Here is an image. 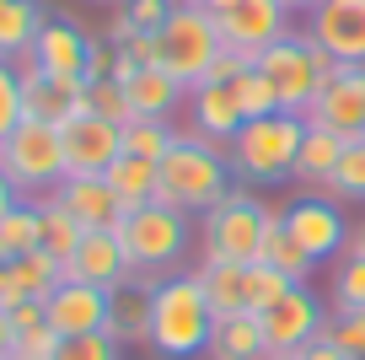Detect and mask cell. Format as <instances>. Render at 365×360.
Wrapping results in <instances>:
<instances>
[{
    "label": "cell",
    "mask_w": 365,
    "mask_h": 360,
    "mask_svg": "<svg viewBox=\"0 0 365 360\" xmlns=\"http://www.w3.org/2000/svg\"><path fill=\"white\" fill-rule=\"evenodd\" d=\"M231 189H237V178H231L226 151L199 140L194 129H182L172 151L156 161V204H172L182 215H210Z\"/></svg>",
    "instance_id": "6da1fadb"
},
{
    "label": "cell",
    "mask_w": 365,
    "mask_h": 360,
    "mask_svg": "<svg viewBox=\"0 0 365 360\" xmlns=\"http://www.w3.org/2000/svg\"><path fill=\"white\" fill-rule=\"evenodd\" d=\"M215 312L199 285V274H167L150 291V349L161 360H194L210 349Z\"/></svg>",
    "instance_id": "7a4b0ae2"
},
{
    "label": "cell",
    "mask_w": 365,
    "mask_h": 360,
    "mask_svg": "<svg viewBox=\"0 0 365 360\" xmlns=\"http://www.w3.org/2000/svg\"><path fill=\"white\" fill-rule=\"evenodd\" d=\"M307 140V119L301 113H269V119H247L237 129V140L226 146V161H231V178L237 183H285L296 178V151Z\"/></svg>",
    "instance_id": "3957f363"
},
{
    "label": "cell",
    "mask_w": 365,
    "mask_h": 360,
    "mask_svg": "<svg viewBox=\"0 0 365 360\" xmlns=\"http://www.w3.org/2000/svg\"><path fill=\"white\" fill-rule=\"evenodd\" d=\"M0 172H6V183L16 189V199H48V194L70 178L59 124L22 119L11 135L0 140Z\"/></svg>",
    "instance_id": "277c9868"
},
{
    "label": "cell",
    "mask_w": 365,
    "mask_h": 360,
    "mask_svg": "<svg viewBox=\"0 0 365 360\" xmlns=\"http://www.w3.org/2000/svg\"><path fill=\"white\" fill-rule=\"evenodd\" d=\"M285 210L263 204L258 194L247 189H231L215 210L199 221V242H205V259H220V264H258L263 259V236L269 226L279 221Z\"/></svg>",
    "instance_id": "5b68a950"
},
{
    "label": "cell",
    "mask_w": 365,
    "mask_h": 360,
    "mask_svg": "<svg viewBox=\"0 0 365 360\" xmlns=\"http://www.w3.org/2000/svg\"><path fill=\"white\" fill-rule=\"evenodd\" d=\"M258 70L269 76V86H274V97H279V108L307 119V108L317 102L322 81L339 70V59H333L328 49L312 44V33H296V27H290L279 44H269V49L258 54Z\"/></svg>",
    "instance_id": "8992f818"
},
{
    "label": "cell",
    "mask_w": 365,
    "mask_h": 360,
    "mask_svg": "<svg viewBox=\"0 0 365 360\" xmlns=\"http://www.w3.org/2000/svg\"><path fill=\"white\" fill-rule=\"evenodd\" d=\"M118 242H124L135 274H156L161 280V269L182 264V253L194 242V221L182 210H172V204H140V210H129L118 221Z\"/></svg>",
    "instance_id": "52a82bcc"
},
{
    "label": "cell",
    "mask_w": 365,
    "mask_h": 360,
    "mask_svg": "<svg viewBox=\"0 0 365 360\" xmlns=\"http://www.w3.org/2000/svg\"><path fill=\"white\" fill-rule=\"evenodd\" d=\"M220 49L226 44H220L215 16L199 11V6H178V11L156 27V65L167 70L172 81H182L188 91L210 76V65L220 59Z\"/></svg>",
    "instance_id": "ba28073f"
},
{
    "label": "cell",
    "mask_w": 365,
    "mask_h": 360,
    "mask_svg": "<svg viewBox=\"0 0 365 360\" xmlns=\"http://www.w3.org/2000/svg\"><path fill=\"white\" fill-rule=\"evenodd\" d=\"M59 140H65L70 178H103L124 156V124H113L103 113H76L70 124H59Z\"/></svg>",
    "instance_id": "9c48e42d"
},
{
    "label": "cell",
    "mask_w": 365,
    "mask_h": 360,
    "mask_svg": "<svg viewBox=\"0 0 365 360\" xmlns=\"http://www.w3.org/2000/svg\"><path fill=\"white\" fill-rule=\"evenodd\" d=\"M215 27H220V44H226L231 54H242L247 65H258L263 49L290 33V11L279 0H237L231 11L215 16Z\"/></svg>",
    "instance_id": "30bf717a"
},
{
    "label": "cell",
    "mask_w": 365,
    "mask_h": 360,
    "mask_svg": "<svg viewBox=\"0 0 365 360\" xmlns=\"http://www.w3.org/2000/svg\"><path fill=\"white\" fill-rule=\"evenodd\" d=\"M258 323H263V344H269V355H301V349L322 334L328 317H322V301L307 291V285H290L274 306L258 312Z\"/></svg>",
    "instance_id": "8fae6325"
},
{
    "label": "cell",
    "mask_w": 365,
    "mask_h": 360,
    "mask_svg": "<svg viewBox=\"0 0 365 360\" xmlns=\"http://www.w3.org/2000/svg\"><path fill=\"white\" fill-rule=\"evenodd\" d=\"M312 129H333L339 140H360L365 135V65H339L322 81L317 102L307 108Z\"/></svg>",
    "instance_id": "7c38bea8"
},
{
    "label": "cell",
    "mask_w": 365,
    "mask_h": 360,
    "mask_svg": "<svg viewBox=\"0 0 365 360\" xmlns=\"http://www.w3.org/2000/svg\"><path fill=\"white\" fill-rule=\"evenodd\" d=\"M108 306H113V291L86 285V280H59V291L43 301V312L59 339H81V334H108Z\"/></svg>",
    "instance_id": "4fadbf2b"
},
{
    "label": "cell",
    "mask_w": 365,
    "mask_h": 360,
    "mask_svg": "<svg viewBox=\"0 0 365 360\" xmlns=\"http://www.w3.org/2000/svg\"><path fill=\"white\" fill-rule=\"evenodd\" d=\"M307 33L339 65H365V0H322L307 11Z\"/></svg>",
    "instance_id": "5bb4252c"
},
{
    "label": "cell",
    "mask_w": 365,
    "mask_h": 360,
    "mask_svg": "<svg viewBox=\"0 0 365 360\" xmlns=\"http://www.w3.org/2000/svg\"><path fill=\"white\" fill-rule=\"evenodd\" d=\"M22 76V119H43V124H70L76 113H86V81L48 76L38 65H16Z\"/></svg>",
    "instance_id": "9a60e30c"
},
{
    "label": "cell",
    "mask_w": 365,
    "mask_h": 360,
    "mask_svg": "<svg viewBox=\"0 0 365 360\" xmlns=\"http://www.w3.org/2000/svg\"><path fill=\"white\" fill-rule=\"evenodd\" d=\"M285 231L312 253V264H322V259H333L339 248H349V226H344L339 204L322 199V194H307V199L285 204Z\"/></svg>",
    "instance_id": "2e32d148"
},
{
    "label": "cell",
    "mask_w": 365,
    "mask_h": 360,
    "mask_svg": "<svg viewBox=\"0 0 365 360\" xmlns=\"http://www.w3.org/2000/svg\"><path fill=\"white\" fill-rule=\"evenodd\" d=\"M86 59H91V38L81 33L76 22H65V16H48L38 44H33V54H27V65L48 70V76L86 81Z\"/></svg>",
    "instance_id": "e0dca14e"
},
{
    "label": "cell",
    "mask_w": 365,
    "mask_h": 360,
    "mask_svg": "<svg viewBox=\"0 0 365 360\" xmlns=\"http://www.w3.org/2000/svg\"><path fill=\"white\" fill-rule=\"evenodd\" d=\"M129 274H135V264H129L118 231H86L81 248H76V259L65 264V280H86V285H103V291L124 285Z\"/></svg>",
    "instance_id": "ac0fdd59"
},
{
    "label": "cell",
    "mask_w": 365,
    "mask_h": 360,
    "mask_svg": "<svg viewBox=\"0 0 365 360\" xmlns=\"http://www.w3.org/2000/svg\"><path fill=\"white\" fill-rule=\"evenodd\" d=\"M54 199L81 221V231H118V221L129 215L118 204V194L108 189V178H65L54 189Z\"/></svg>",
    "instance_id": "d6986e66"
},
{
    "label": "cell",
    "mask_w": 365,
    "mask_h": 360,
    "mask_svg": "<svg viewBox=\"0 0 365 360\" xmlns=\"http://www.w3.org/2000/svg\"><path fill=\"white\" fill-rule=\"evenodd\" d=\"M188 119H194L188 129H194L199 140H210V146H220V151H226L231 140H237V129L247 124L242 108H237V91L231 86H210V81L188 91Z\"/></svg>",
    "instance_id": "ffe728a7"
},
{
    "label": "cell",
    "mask_w": 365,
    "mask_h": 360,
    "mask_svg": "<svg viewBox=\"0 0 365 360\" xmlns=\"http://www.w3.org/2000/svg\"><path fill=\"white\" fill-rule=\"evenodd\" d=\"M150 291L156 274H129L124 285H113V306H108V339L118 344H150Z\"/></svg>",
    "instance_id": "44dd1931"
},
{
    "label": "cell",
    "mask_w": 365,
    "mask_h": 360,
    "mask_svg": "<svg viewBox=\"0 0 365 360\" xmlns=\"http://www.w3.org/2000/svg\"><path fill=\"white\" fill-rule=\"evenodd\" d=\"M124 97H129V113H135V119H172V108L188 102V86L172 81L161 65H140L135 76L124 81Z\"/></svg>",
    "instance_id": "7402d4cb"
},
{
    "label": "cell",
    "mask_w": 365,
    "mask_h": 360,
    "mask_svg": "<svg viewBox=\"0 0 365 360\" xmlns=\"http://www.w3.org/2000/svg\"><path fill=\"white\" fill-rule=\"evenodd\" d=\"M194 274H199V285H205V296H210L215 323H220V317H242V312H247V264L205 259Z\"/></svg>",
    "instance_id": "603a6c76"
},
{
    "label": "cell",
    "mask_w": 365,
    "mask_h": 360,
    "mask_svg": "<svg viewBox=\"0 0 365 360\" xmlns=\"http://www.w3.org/2000/svg\"><path fill=\"white\" fill-rule=\"evenodd\" d=\"M43 22H48V11L38 0H6V11H0V59L22 65V59L33 54Z\"/></svg>",
    "instance_id": "cb8c5ba5"
},
{
    "label": "cell",
    "mask_w": 365,
    "mask_h": 360,
    "mask_svg": "<svg viewBox=\"0 0 365 360\" xmlns=\"http://www.w3.org/2000/svg\"><path fill=\"white\" fill-rule=\"evenodd\" d=\"M210 360H269V344H263L258 312L220 317L215 334H210Z\"/></svg>",
    "instance_id": "d4e9b609"
},
{
    "label": "cell",
    "mask_w": 365,
    "mask_h": 360,
    "mask_svg": "<svg viewBox=\"0 0 365 360\" xmlns=\"http://www.w3.org/2000/svg\"><path fill=\"white\" fill-rule=\"evenodd\" d=\"M344 146H349V140H339L333 129H312L307 124V140H301V151H296V183H307V189H328Z\"/></svg>",
    "instance_id": "484cf974"
},
{
    "label": "cell",
    "mask_w": 365,
    "mask_h": 360,
    "mask_svg": "<svg viewBox=\"0 0 365 360\" xmlns=\"http://www.w3.org/2000/svg\"><path fill=\"white\" fill-rule=\"evenodd\" d=\"M108 178V189L118 194V204L124 210H140V204H156V161H145V156H118L113 167L103 172Z\"/></svg>",
    "instance_id": "4316f807"
},
{
    "label": "cell",
    "mask_w": 365,
    "mask_h": 360,
    "mask_svg": "<svg viewBox=\"0 0 365 360\" xmlns=\"http://www.w3.org/2000/svg\"><path fill=\"white\" fill-rule=\"evenodd\" d=\"M43 248V221H38V199H16L0 221V259H22V253Z\"/></svg>",
    "instance_id": "83f0119b"
},
{
    "label": "cell",
    "mask_w": 365,
    "mask_h": 360,
    "mask_svg": "<svg viewBox=\"0 0 365 360\" xmlns=\"http://www.w3.org/2000/svg\"><path fill=\"white\" fill-rule=\"evenodd\" d=\"M38 221H43V253H54L59 264H70L76 259V248H81V221L65 210V204L48 194V199H38Z\"/></svg>",
    "instance_id": "f1b7e54d"
},
{
    "label": "cell",
    "mask_w": 365,
    "mask_h": 360,
    "mask_svg": "<svg viewBox=\"0 0 365 360\" xmlns=\"http://www.w3.org/2000/svg\"><path fill=\"white\" fill-rule=\"evenodd\" d=\"M263 264H274V269L285 274V280H296V285H307V274H312V253L285 231V215H279V221L269 226V236H263Z\"/></svg>",
    "instance_id": "f546056e"
},
{
    "label": "cell",
    "mask_w": 365,
    "mask_h": 360,
    "mask_svg": "<svg viewBox=\"0 0 365 360\" xmlns=\"http://www.w3.org/2000/svg\"><path fill=\"white\" fill-rule=\"evenodd\" d=\"M178 135L182 129H172V119H129L124 124V151L129 156H145V161H161Z\"/></svg>",
    "instance_id": "4dcf8cb0"
},
{
    "label": "cell",
    "mask_w": 365,
    "mask_h": 360,
    "mask_svg": "<svg viewBox=\"0 0 365 360\" xmlns=\"http://www.w3.org/2000/svg\"><path fill=\"white\" fill-rule=\"evenodd\" d=\"M231 91H237L242 119H269V113H285V108H279V97H274V86H269V76H263L258 65L242 70V76L231 81Z\"/></svg>",
    "instance_id": "1f68e13d"
},
{
    "label": "cell",
    "mask_w": 365,
    "mask_h": 360,
    "mask_svg": "<svg viewBox=\"0 0 365 360\" xmlns=\"http://www.w3.org/2000/svg\"><path fill=\"white\" fill-rule=\"evenodd\" d=\"M322 194H333V199H365V135L344 146V156H339V167H333Z\"/></svg>",
    "instance_id": "d6a6232c"
},
{
    "label": "cell",
    "mask_w": 365,
    "mask_h": 360,
    "mask_svg": "<svg viewBox=\"0 0 365 360\" xmlns=\"http://www.w3.org/2000/svg\"><path fill=\"white\" fill-rule=\"evenodd\" d=\"M296 280H285V274L274 269V264H247V312H263V306H274L279 296L290 291Z\"/></svg>",
    "instance_id": "836d02e7"
},
{
    "label": "cell",
    "mask_w": 365,
    "mask_h": 360,
    "mask_svg": "<svg viewBox=\"0 0 365 360\" xmlns=\"http://www.w3.org/2000/svg\"><path fill=\"white\" fill-rule=\"evenodd\" d=\"M333 306L339 312H365V259L360 253H349L339 264V274H333Z\"/></svg>",
    "instance_id": "e575fe53"
},
{
    "label": "cell",
    "mask_w": 365,
    "mask_h": 360,
    "mask_svg": "<svg viewBox=\"0 0 365 360\" xmlns=\"http://www.w3.org/2000/svg\"><path fill=\"white\" fill-rule=\"evenodd\" d=\"M86 113H103L113 124H129L135 113H129V97H124V81H86Z\"/></svg>",
    "instance_id": "d590c367"
},
{
    "label": "cell",
    "mask_w": 365,
    "mask_h": 360,
    "mask_svg": "<svg viewBox=\"0 0 365 360\" xmlns=\"http://www.w3.org/2000/svg\"><path fill=\"white\" fill-rule=\"evenodd\" d=\"M54 360H124V344L108 334H81V339H59Z\"/></svg>",
    "instance_id": "8d00e7d4"
},
{
    "label": "cell",
    "mask_w": 365,
    "mask_h": 360,
    "mask_svg": "<svg viewBox=\"0 0 365 360\" xmlns=\"http://www.w3.org/2000/svg\"><path fill=\"white\" fill-rule=\"evenodd\" d=\"M322 339H333L344 355L365 360V312H339V317H328V323H322Z\"/></svg>",
    "instance_id": "74e56055"
},
{
    "label": "cell",
    "mask_w": 365,
    "mask_h": 360,
    "mask_svg": "<svg viewBox=\"0 0 365 360\" xmlns=\"http://www.w3.org/2000/svg\"><path fill=\"white\" fill-rule=\"evenodd\" d=\"M22 124V76L11 59H0V140Z\"/></svg>",
    "instance_id": "f35d334b"
},
{
    "label": "cell",
    "mask_w": 365,
    "mask_h": 360,
    "mask_svg": "<svg viewBox=\"0 0 365 360\" xmlns=\"http://www.w3.org/2000/svg\"><path fill=\"white\" fill-rule=\"evenodd\" d=\"M59 355V334L54 328H27V334H16V344H11V355L6 360H54Z\"/></svg>",
    "instance_id": "ab89813d"
},
{
    "label": "cell",
    "mask_w": 365,
    "mask_h": 360,
    "mask_svg": "<svg viewBox=\"0 0 365 360\" xmlns=\"http://www.w3.org/2000/svg\"><path fill=\"white\" fill-rule=\"evenodd\" d=\"M172 11H178L172 0H124V16H129L135 27H140V33H156V27L167 22Z\"/></svg>",
    "instance_id": "60d3db41"
},
{
    "label": "cell",
    "mask_w": 365,
    "mask_h": 360,
    "mask_svg": "<svg viewBox=\"0 0 365 360\" xmlns=\"http://www.w3.org/2000/svg\"><path fill=\"white\" fill-rule=\"evenodd\" d=\"M43 323H48L43 301H22V306H11V328H16V334H27V328H43Z\"/></svg>",
    "instance_id": "b9f144b4"
},
{
    "label": "cell",
    "mask_w": 365,
    "mask_h": 360,
    "mask_svg": "<svg viewBox=\"0 0 365 360\" xmlns=\"http://www.w3.org/2000/svg\"><path fill=\"white\" fill-rule=\"evenodd\" d=\"M124 54L135 59V65H156V33H135L124 44Z\"/></svg>",
    "instance_id": "7bdbcfd3"
},
{
    "label": "cell",
    "mask_w": 365,
    "mask_h": 360,
    "mask_svg": "<svg viewBox=\"0 0 365 360\" xmlns=\"http://www.w3.org/2000/svg\"><path fill=\"white\" fill-rule=\"evenodd\" d=\"M296 360H354V355H344V349L333 344V339H322V334H317V339H312V344L301 349Z\"/></svg>",
    "instance_id": "ee69618b"
},
{
    "label": "cell",
    "mask_w": 365,
    "mask_h": 360,
    "mask_svg": "<svg viewBox=\"0 0 365 360\" xmlns=\"http://www.w3.org/2000/svg\"><path fill=\"white\" fill-rule=\"evenodd\" d=\"M135 33H140V27L129 22V16H124V6H118V11H113V22H108V44H113V49H124Z\"/></svg>",
    "instance_id": "f6af8a7d"
},
{
    "label": "cell",
    "mask_w": 365,
    "mask_h": 360,
    "mask_svg": "<svg viewBox=\"0 0 365 360\" xmlns=\"http://www.w3.org/2000/svg\"><path fill=\"white\" fill-rule=\"evenodd\" d=\"M11 344H16V328H11V312L0 306V360L11 355Z\"/></svg>",
    "instance_id": "bcb514c9"
},
{
    "label": "cell",
    "mask_w": 365,
    "mask_h": 360,
    "mask_svg": "<svg viewBox=\"0 0 365 360\" xmlns=\"http://www.w3.org/2000/svg\"><path fill=\"white\" fill-rule=\"evenodd\" d=\"M11 204H16V189L6 183V172H0V221H6V210H11Z\"/></svg>",
    "instance_id": "7dc6e473"
},
{
    "label": "cell",
    "mask_w": 365,
    "mask_h": 360,
    "mask_svg": "<svg viewBox=\"0 0 365 360\" xmlns=\"http://www.w3.org/2000/svg\"><path fill=\"white\" fill-rule=\"evenodd\" d=\"M199 11H210V16H220V11H231V6H237V0H194Z\"/></svg>",
    "instance_id": "c3c4849f"
},
{
    "label": "cell",
    "mask_w": 365,
    "mask_h": 360,
    "mask_svg": "<svg viewBox=\"0 0 365 360\" xmlns=\"http://www.w3.org/2000/svg\"><path fill=\"white\" fill-rule=\"evenodd\" d=\"M279 6H285V11H317L322 0H279Z\"/></svg>",
    "instance_id": "681fc988"
},
{
    "label": "cell",
    "mask_w": 365,
    "mask_h": 360,
    "mask_svg": "<svg viewBox=\"0 0 365 360\" xmlns=\"http://www.w3.org/2000/svg\"><path fill=\"white\" fill-rule=\"evenodd\" d=\"M349 253H360V259H365V226H360V231H349Z\"/></svg>",
    "instance_id": "f907efd6"
},
{
    "label": "cell",
    "mask_w": 365,
    "mask_h": 360,
    "mask_svg": "<svg viewBox=\"0 0 365 360\" xmlns=\"http://www.w3.org/2000/svg\"><path fill=\"white\" fill-rule=\"evenodd\" d=\"M269 360H296V355H269Z\"/></svg>",
    "instance_id": "816d5d0a"
},
{
    "label": "cell",
    "mask_w": 365,
    "mask_h": 360,
    "mask_svg": "<svg viewBox=\"0 0 365 360\" xmlns=\"http://www.w3.org/2000/svg\"><path fill=\"white\" fill-rule=\"evenodd\" d=\"M97 6H113V0H97ZM118 6H124V0H118Z\"/></svg>",
    "instance_id": "f5cc1de1"
},
{
    "label": "cell",
    "mask_w": 365,
    "mask_h": 360,
    "mask_svg": "<svg viewBox=\"0 0 365 360\" xmlns=\"http://www.w3.org/2000/svg\"><path fill=\"white\" fill-rule=\"evenodd\" d=\"M0 11H6V0H0Z\"/></svg>",
    "instance_id": "db71d44e"
},
{
    "label": "cell",
    "mask_w": 365,
    "mask_h": 360,
    "mask_svg": "<svg viewBox=\"0 0 365 360\" xmlns=\"http://www.w3.org/2000/svg\"><path fill=\"white\" fill-rule=\"evenodd\" d=\"M0 269H6V259H0Z\"/></svg>",
    "instance_id": "11a10c76"
}]
</instances>
